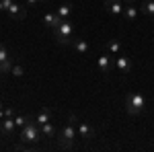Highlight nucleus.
<instances>
[{
	"mask_svg": "<svg viewBox=\"0 0 154 152\" xmlns=\"http://www.w3.org/2000/svg\"><path fill=\"white\" fill-rule=\"evenodd\" d=\"M39 2H48V0H39Z\"/></svg>",
	"mask_w": 154,
	"mask_h": 152,
	"instance_id": "nucleus-30",
	"label": "nucleus"
},
{
	"mask_svg": "<svg viewBox=\"0 0 154 152\" xmlns=\"http://www.w3.org/2000/svg\"><path fill=\"white\" fill-rule=\"evenodd\" d=\"M14 132H17V123H14V119H12V117H4V119L0 121V136H4V138H12Z\"/></svg>",
	"mask_w": 154,
	"mask_h": 152,
	"instance_id": "nucleus-8",
	"label": "nucleus"
},
{
	"mask_svg": "<svg viewBox=\"0 0 154 152\" xmlns=\"http://www.w3.org/2000/svg\"><path fill=\"white\" fill-rule=\"evenodd\" d=\"M123 4H136V0H121Z\"/></svg>",
	"mask_w": 154,
	"mask_h": 152,
	"instance_id": "nucleus-25",
	"label": "nucleus"
},
{
	"mask_svg": "<svg viewBox=\"0 0 154 152\" xmlns=\"http://www.w3.org/2000/svg\"><path fill=\"white\" fill-rule=\"evenodd\" d=\"M72 45H74V49H76V54H80V56H82V54H88V49H91L88 41L82 39V37H74Z\"/></svg>",
	"mask_w": 154,
	"mask_h": 152,
	"instance_id": "nucleus-12",
	"label": "nucleus"
},
{
	"mask_svg": "<svg viewBox=\"0 0 154 152\" xmlns=\"http://www.w3.org/2000/svg\"><path fill=\"white\" fill-rule=\"evenodd\" d=\"M0 62L4 64V72H11V68H12V60H11V56H8V51H6V47L0 43Z\"/></svg>",
	"mask_w": 154,
	"mask_h": 152,
	"instance_id": "nucleus-15",
	"label": "nucleus"
},
{
	"mask_svg": "<svg viewBox=\"0 0 154 152\" xmlns=\"http://www.w3.org/2000/svg\"><path fill=\"white\" fill-rule=\"evenodd\" d=\"M12 119H14V123H17V128L21 129V128L25 126V123H27L29 119H33V117H31V115H14Z\"/></svg>",
	"mask_w": 154,
	"mask_h": 152,
	"instance_id": "nucleus-20",
	"label": "nucleus"
},
{
	"mask_svg": "<svg viewBox=\"0 0 154 152\" xmlns=\"http://www.w3.org/2000/svg\"><path fill=\"white\" fill-rule=\"evenodd\" d=\"M37 2H39V0H27V4H29V6H35Z\"/></svg>",
	"mask_w": 154,
	"mask_h": 152,
	"instance_id": "nucleus-24",
	"label": "nucleus"
},
{
	"mask_svg": "<svg viewBox=\"0 0 154 152\" xmlns=\"http://www.w3.org/2000/svg\"><path fill=\"white\" fill-rule=\"evenodd\" d=\"M62 21H64V19H60L56 11H49V12H45V14H43V25H45L48 29H51V31H54V29H56Z\"/></svg>",
	"mask_w": 154,
	"mask_h": 152,
	"instance_id": "nucleus-11",
	"label": "nucleus"
},
{
	"mask_svg": "<svg viewBox=\"0 0 154 152\" xmlns=\"http://www.w3.org/2000/svg\"><path fill=\"white\" fill-rule=\"evenodd\" d=\"M39 128H41V136H45V138H54V136H56V128H54L51 121L43 123V126H39Z\"/></svg>",
	"mask_w": 154,
	"mask_h": 152,
	"instance_id": "nucleus-18",
	"label": "nucleus"
},
{
	"mask_svg": "<svg viewBox=\"0 0 154 152\" xmlns=\"http://www.w3.org/2000/svg\"><path fill=\"white\" fill-rule=\"evenodd\" d=\"M140 11L144 14H148V17H154V0H144L140 4Z\"/></svg>",
	"mask_w": 154,
	"mask_h": 152,
	"instance_id": "nucleus-19",
	"label": "nucleus"
},
{
	"mask_svg": "<svg viewBox=\"0 0 154 152\" xmlns=\"http://www.w3.org/2000/svg\"><path fill=\"white\" fill-rule=\"evenodd\" d=\"M4 117H14V109L12 107H4Z\"/></svg>",
	"mask_w": 154,
	"mask_h": 152,
	"instance_id": "nucleus-22",
	"label": "nucleus"
},
{
	"mask_svg": "<svg viewBox=\"0 0 154 152\" xmlns=\"http://www.w3.org/2000/svg\"><path fill=\"white\" fill-rule=\"evenodd\" d=\"M6 14H8V19H12V21H25V17H27V8H25L23 4H12L11 8L6 11Z\"/></svg>",
	"mask_w": 154,
	"mask_h": 152,
	"instance_id": "nucleus-10",
	"label": "nucleus"
},
{
	"mask_svg": "<svg viewBox=\"0 0 154 152\" xmlns=\"http://www.w3.org/2000/svg\"><path fill=\"white\" fill-rule=\"evenodd\" d=\"M138 6L136 4H125L123 6V17H125V21H130V23H134L136 19H138Z\"/></svg>",
	"mask_w": 154,
	"mask_h": 152,
	"instance_id": "nucleus-14",
	"label": "nucleus"
},
{
	"mask_svg": "<svg viewBox=\"0 0 154 152\" xmlns=\"http://www.w3.org/2000/svg\"><path fill=\"white\" fill-rule=\"evenodd\" d=\"M76 129H78V136H80L84 142L95 140L97 132H95V128H93V126H88L86 121H78V119H76Z\"/></svg>",
	"mask_w": 154,
	"mask_h": 152,
	"instance_id": "nucleus-5",
	"label": "nucleus"
},
{
	"mask_svg": "<svg viewBox=\"0 0 154 152\" xmlns=\"http://www.w3.org/2000/svg\"><path fill=\"white\" fill-rule=\"evenodd\" d=\"M0 119H4V109H0Z\"/></svg>",
	"mask_w": 154,
	"mask_h": 152,
	"instance_id": "nucleus-26",
	"label": "nucleus"
},
{
	"mask_svg": "<svg viewBox=\"0 0 154 152\" xmlns=\"http://www.w3.org/2000/svg\"><path fill=\"white\" fill-rule=\"evenodd\" d=\"M2 72H4V64L0 62V74H2Z\"/></svg>",
	"mask_w": 154,
	"mask_h": 152,
	"instance_id": "nucleus-27",
	"label": "nucleus"
},
{
	"mask_svg": "<svg viewBox=\"0 0 154 152\" xmlns=\"http://www.w3.org/2000/svg\"><path fill=\"white\" fill-rule=\"evenodd\" d=\"M97 66H99V70L103 72V74H109V72H113V68H115V60H113V56L109 51H105L103 56H99Z\"/></svg>",
	"mask_w": 154,
	"mask_h": 152,
	"instance_id": "nucleus-6",
	"label": "nucleus"
},
{
	"mask_svg": "<svg viewBox=\"0 0 154 152\" xmlns=\"http://www.w3.org/2000/svg\"><path fill=\"white\" fill-rule=\"evenodd\" d=\"M51 115H54V113H51V109H49V107H41V109H39V113L35 115V121L39 123V126H43V123L51 121Z\"/></svg>",
	"mask_w": 154,
	"mask_h": 152,
	"instance_id": "nucleus-13",
	"label": "nucleus"
},
{
	"mask_svg": "<svg viewBox=\"0 0 154 152\" xmlns=\"http://www.w3.org/2000/svg\"><path fill=\"white\" fill-rule=\"evenodd\" d=\"M76 119H78V117L74 115V113H70V115H68V123L60 129V136H58L60 148H74V144H76V136H78Z\"/></svg>",
	"mask_w": 154,
	"mask_h": 152,
	"instance_id": "nucleus-1",
	"label": "nucleus"
},
{
	"mask_svg": "<svg viewBox=\"0 0 154 152\" xmlns=\"http://www.w3.org/2000/svg\"><path fill=\"white\" fill-rule=\"evenodd\" d=\"M0 109H4V103H2V101H0Z\"/></svg>",
	"mask_w": 154,
	"mask_h": 152,
	"instance_id": "nucleus-29",
	"label": "nucleus"
},
{
	"mask_svg": "<svg viewBox=\"0 0 154 152\" xmlns=\"http://www.w3.org/2000/svg\"><path fill=\"white\" fill-rule=\"evenodd\" d=\"M125 111L131 117L142 115L146 111V97L142 93H134V91L128 93V97H125Z\"/></svg>",
	"mask_w": 154,
	"mask_h": 152,
	"instance_id": "nucleus-3",
	"label": "nucleus"
},
{
	"mask_svg": "<svg viewBox=\"0 0 154 152\" xmlns=\"http://www.w3.org/2000/svg\"><path fill=\"white\" fill-rule=\"evenodd\" d=\"M11 74H12V76H17V78H21V76L25 74V68H23V66H17V64H12Z\"/></svg>",
	"mask_w": 154,
	"mask_h": 152,
	"instance_id": "nucleus-21",
	"label": "nucleus"
},
{
	"mask_svg": "<svg viewBox=\"0 0 154 152\" xmlns=\"http://www.w3.org/2000/svg\"><path fill=\"white\" fill-rule=\"evenodd\" d=\"M131 68H134V62H131L130 56L119 54L117 58H115V70H119L121 74H128V72H131Z\"/></svg>",
	"mask_w": 154,
	"mask_h": 152,
	"instance_id": "nucleus-9",
	"label": "nucleus"
},
{
	"mask_svg": "<svg viewBox=\"0 0 154 152\" xmlns=\"http://www.w3.org/2000/svg\"><path fill=\"white\" fill-rule=\"evenodd\" d=\"M0 11H6V8H4V4H2V0H0Z\"/></svg>",
	"mask_w": 154,
	"mask_h": 152,
	"instance_id": "nucleus-28",
	"label": "nucleus"
},
{
	"mask_svg": "<svg viewBox=\"0 0 154 152\" xmlns=\"http://www.w3.org/2000/svg\"><path fill=\"white\" fill-rule=\"evenodd\" d=\"M103 6H105V11L109 12L113 19L123 17V6H125V4H123L121 0H105V4H103Z\"/></svg>",
	"mask_w": 154,
	"mask_h": 152,
	"instance_id": "nucleus-7",
	"label": "nucleus"
},
{
	"mask_svg": "<svg viewBox=\"0 0 154 152\" xmlns=\"http://www.w3.org/2000/svg\"><path fill=\"white\" fill-rule=\"evenodd\" d=\"M107 51H109L111 56H119V54H121V41H119V39H109V41H107Z\"/></svg>",
	"mask_w": 154,
	"mask_h": 152,
	"instance_id": "nucleus-17",
	"label": "nucleus"
},
{
	"mask_svg": "<svg viewBox=\"0 0 154 152\" xmlns=\"http://www.w3.org/2000/svg\"><path fill=\"white\" fill-rule=\"evenodd\" d=\"M72 11H74V6H72L70 2H62L58 8H56V12H58L60 19H68V17L72 14Z\"/></svg>",
	"mask_w": 154,
	"mask_h": 152,
	"instance_id": "nucleus-16",
	"label": "nucleus"
},
{
	"mask_svg": "<svg viewBox=\"0 0 154 152\" xmlns=\"http://www.w3.org/2000/svg\"><path fill=\"white\" fill-rule=\"evenodd\" d=\"M41 138V128H39V123H37L35 119H29L27 123H25L23 128H21V134H19V148H25L27 144H37Z\"/></svg>",
	"mask_w": 154,
	"mask_h": 152,
	"instance_id": "nucleus-2",
	"label": "nucleus"
},
{
	"mask_svg": "<svg viewBox=\"0 0 154 152\" xmlns=\"http://www.w3.org/2000/svg\"><path fill=\"white\" fill-rule=\"evenodd\" d=\"M2 4H4V8L8 11V8H11L12 4H14V0H2Z\"/></svg>",
	"mask_w": 154,
	"mask_h": 152,
	"instance_id": "nucleus-23",
	"label": "nucleus"
},
{
	"mask_svg": "<svg viewBox=\"0 0 154 152\" xmlns=\"http://www.w3.org/2000/svg\"><path fill=\"white\" fill-rule=\"evenodd\" d=\"M74 25L68 21V19H64L62 23L54 29V37H56V41H58L60 45H72V41H74Z\"/></svg>",
	"mask_w": 154,
	"mask_h": 152,
	"instance_id": "nucleus-4",
	"label": "nucleus"
}]
</instances>
